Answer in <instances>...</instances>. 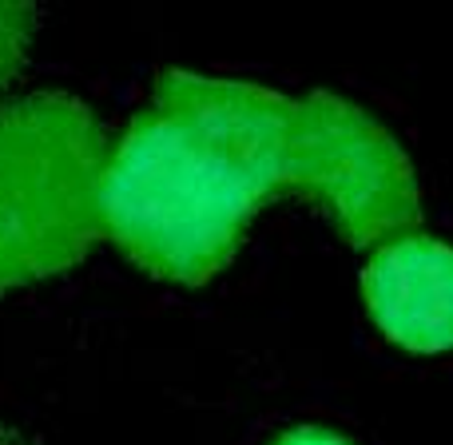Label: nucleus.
Here are the masks:
<instances>
[{"instance_id":"obj_1","label":"nucleus","mask_w":453,"mask_h":445,"mask_svg":"<svg viewBox=\"0 0 453 445\" xmlns=\"http://www.w3.org/2000/svg\"><path fill=\"white\" fill-rule=\"evenodd\" d=\"M282 191L311 199L350 247H382L422 219L414 164L358 104L164 72L108 151L104 234L156 279L199 287Z\"/></svg>"},{"instance_id":"obj_3","label":"nucleus","mask_w":453,"mask_h":445,"mask_svg":"<svg viewBox=\"0 0 453 445\" xmlns=\"http://www.w3.org/2000/svg\"><path fill=\"white\" fill-rule=\"evenodd\" d=\"M370 318L390 342L414 354L453 346V247L430 234L382 242L362 271Z\"/></svg>"},{"instance_id":"obj_4","label":"nucleus","mask_w":453,"mask_h":445,"mask_svg":"<svg viewBox=\"0 0 453 445\" xmlns=\"http://www.w3.org/2000/svg\"><path fill=\"white\" fill-rule=\"evenodd\" d=\"M36 8L28 4H0V92L20 76L24 60H28L32 36H36Z\"/></svg>"},{"instance_id":"obj_6","label":"nucleus","mask_w":453,"mask_h":445,"mask_svg":"<svg viewBox=\"0 0 453 445\" xmlns=\"http://www.w3.org/2000/svg\"><path fill=\"white\" fill-rule=\"evenodd\" d=\"M0 445H32V441H28V438H20L16 430H4V426H0Z\"/></svg>"},{"instance_id":"obj_2","label":"nucleus","mask_w":453,"mask_h":445,"mask_svg":"<svg viewBox=\"0 0 453 445\" xmlns=\"http://www.w3.org/2000/svg\"><path fill=\"white\" fill-rule=\"evenodd\" d=\"M108 140L84 100L36 92L0 108V295L76 266L104 234Z\"/></svg>"},{"instance_id":"obj_5","label":"nucleus","mask_w":453,"mask_h":445,"mask_svg":"<svg viewBox=\"0 0 453 445\" xmlns=\"http://www.w3.org/2000/svg\"><path fill=\"white\" fill-rule=\"evenodd\" d=\"M274 445H350V441H342L338 433H330V430H319V426H303V430L282 433Z\"/></svg>"}]
</instances>
